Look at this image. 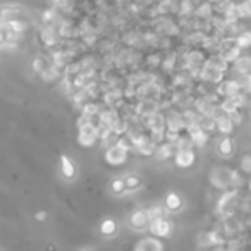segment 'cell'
I'll list each match as a JSON object with an SVG mask.
<instances>
[{
  "instance_id": "obj_1",
  "label": "cell",
  "mask_w": 251,
  "mask_h": 251,
  "mask_svg": "<svg viewBox=\"0 0 251 251\" xmlns=\"http://www.w3.org/2000/svg\"><path fill=\"white\" fill-rule=\"evenodd\" d=\"M148 229H150V232H152V236L165 237V236H169V234L172 232V224L169 222V220H165L164 217L153 218L152 222H150Z\"/></svg>"
},
{
  "instance_id": "obj_2",
  "label": "cell",
  "mask_w": 251,
  "mask_h": 251,
  "mask_svg": "<svg viewBox=\"0 0 251 251\" xmlns=\"http://www.w3.org/2000/svg\"><path fill=\"white\" fill-rule=\"evenodd\" d=\"M150 222H152V218H150L148 210H136V212H133L131 218H129V224H131V227H133V229H136V231L148 229Z\"/></svg>"
},
{
  "instance_id": "obj_3",
  "label": "cell",
  "mask_w": 251,
  "mask_h": 251,
  "mask_svg": "<svg viewBox=\"0 0 251 251\" xmlns=\"http://www.w3.org/2000/svg\"><path fill=\"white\" fill-rule=\"evenodd\" d=\"M126 153H128V150L117 143V145H114L112 148L107 152V162H109V164H112V165L122 164V162H126V156H128Z\"/></svg>"
},
{
  "instance_id": "obj_4",
  "label": "cell",
  "mask_w": 251,
  "mask_h": 251,
  "mask_svg": "<svg viewBox=\"0 0 251 251\" xmlns=\"http://www.w3.org/2000/svg\"><path fill=\"white\" fill-rule=\"evenodd\" d=\"M194 164V153L191 150H179L175 153V165L182 169H188Z\"/></svg>"
},
{
  "instance_id": "obj_5",
  "label": "cell",
  "mask_w": 251,
  "mask_h": 251,
  "mask_svg": "<svg viewBox=\"0 0 251 251\" xmlns=\"http://www.w3.org/2000/svg\"><path fill=\"white\" fill-rule=\"evenodd\" d=\"M22 14V7L14 4H7V5H2L0 7V19H4V21H9V19H14V18H21Z\"/></svg>"
},
{
  "instance_id": "obj_6",
  "label": "cell",
  "mask_w": 251,
  "mask_h": 251,
  "mask_svg": "<svg viewBox=\"0 0 251 251\" xmlns=\"http://www.w3.org/2000/svg\"><path fill=\"white\" fill-rule=\"evenodd\" d=\"M135 248L138 251H141V250L143 251H150V250H152V251H156V250L160 251V250H164V244H162L158 239H155V237H146V239L139 241Z\"/></svg>"
},
{
  "instance_id": "obj_7",
  "label": "cell",
  "mask_w": 251,
  "mask_h": 251,
  "mask_svg": "<svg viewBox=\"0 0 251 251\" xmlns=\"http://www.w3.org/2000/svg\"><path fill=\"white\" fill-rule=\"evenodd\" d=\"M60 172L66 179L76 177V167H74V164L71 162L69 156H66V155L60 156Z\"/></svg>"
},
{
  "instance_id": "obj_8",
  "label": "cell",
  "mask_w": 251,
  "mask_h": 251,
  "mask_svg": "<svg viewBox=\"0 0 251 251\" xmlns=\"http://www.w3.org/2000/svg\"><path fill=\"white\" fill-rule=\"evenodd\" d=\"M190 135H191V141L198 143V145H205V141H207V133L198 126V122L190 124Z\"/></svg>"
},
{
  "instance_id": "obj_9",
  "label": "cell",
  "mask_w": 251,
  "mask_h": 251,
  "mask_svg": "<svg viewBox=\"0 0 251 251\" xmlns=\"http://www.w3.org/2000/svg\"><path fill=\"white\" fill-rule=\"evenodd\" d=\"M7 29L16 35H22L26 29H28V24H26L21 18H14V19H9L7 21Z\"/></svg>"
},
{
  "instance_id": "obj_10",
  "label": "cell",
  "mask_w": 251,
  "mask_h": 251,
  "mask_svg": "<svg viewBox=\"0 0 251 251\" xmlns=\"http://www.w3.org/2000/svg\"><path fill=\"white\" fill-rule=\"evenodd\" d=\"M181 207H182L181 196L175 193H169L167 198H165V208H167L169 212H177Z\"/></svg>"
},
{
  "instance_id": "obj_11",
  "label": "cell",
  "mask_w": 251,
  "mask_h": 251,
  "mask_svg": "<svg viewBox=\"0 0 251 251\" xmlns=\"http://www.w3.org/2000/svg\"><path fill=\"white\" fill-rule=\"evenodd\" d=\"M215 122H217V128L220 129L224 135H229V133L232 131V128H234V122H232V119H231L229 116L217 117V119H215Z\"/></svg>"
},
{
  "instance_id": "obj_12",
  "label": "cell",
  "mask_w": 251,
  "mask_h": 251,
  "mask_svg": "<svg viewBox=\"0 0 251 251\" xmlns=\"http://www.w3.org/2000/svg\"><path fill=\"white\" fill-rule=\"evenodd\" d=\"M40 38H41V41H43V45H45V47H54V45H55V41H57V37H55L54 29H50V28H45V29H41Z\"/></svg>"
},
{
  "instance_id": "obj_13",
  "label": "cell",
  "mask_w": 251,
  "mask_h": 251,
  "mask_svg": "<svg viewBox=\"0 0 251 251\" xmlns=\"http://www.w3.org/2000/svg\"><path fill=\"white\" fill-rule=\"evenodd\" d=\"M100 231H102V234H103V236H107V237L114 236V234H116V231H117L116 220H112V218H107V220H103L102 226H100Z\"/></svg>"
},
{
  "instance_id": "obj_14",
  "label": "cell",
  "mask_w": 251,
  "mask_h": 251,
  "mask_svg": "<svg viewBox=\"0 0 251 251\" xmlns=\"http://www.w3.org/2000/svg\"><path fill=\"white\" fill-rule=\"evenodd\" d=\"M234 152V145L232 141H231L229 138H222L220 139V143H218V153L224 156H231Z\"/></svg>"
},
{
  "instance_id": "obj_15",
  "label": "cell",
  "mask_w": 251,
  "mask_h": 251,
  "mask_svg": "<svg viewBox=\"0 0 251 251\" xmlns=\"http://www.w3.org/2000/svg\"><path fill=\"white\" fill-rule=\"evenodd\" d=\"M50 66H52V62H48L47 57H37L33 60V69H35V73H38V74H41L45 69H48Z\"/></svg>"
},
{
  "instance_id": "obj_16",
  "label": "cell",
  "mask_w": 251,
  "mask_h": 251,
  "mask_svg": "<svg viewBox=\"0 0 251 251\" xmlns=\"http://www.w3.org/2000/svg\"><path fill=\"white\" fill-rule=\"evenodd\" d=\"M124 181H126V190H128V191L138 190L139 186H141V177H139V175H136V174L128 175Z\"/></svg>"
},
{
  "instance_id": "obj_17",
  "label": "cell",
  "mask_w": 251,
  "mask_h": 251,
  "mask_svg": "<svg viewBox=\"0 0 251 251\" xmlns=\"http://www.w3.org/2000/svg\"><path fill=\"white\" fill-rule=\"evenodd\" d=\"M110 190H112L114 194H122L124 191H128V190H126V181H124V179H120V177L114 179L112 184H110Z\"/></svg>"
},
{
  "instance_id": "obj_18",
  "label": "cell",
  "mask_w": 251,
  "mask_h": 251,
  "mask_svg": "<svg viewBox=\"0 0 251 251\" xmlns=\"http://www.w3.org/2000/svg\"><path fill=\"white\" fill-rule=\"evenodd\" d=\"M236 43L239 48H248L251 45V31H244L236 38Z\"/></svg>"
},
{
  "instance_id": "obj_19",
  "label": "cell",
  "mask_w": 251,
  "mask_h": 251,
  "mask_svg": "<svg viewBox=\"0 0 251 251\" xmlns=\"http://www.w3.org/2000/svg\"><path fill=\"white\" fill-rule=\"evenodd\" d=\"M171 153H177V152H175V146L174 145H164L162 148H158L156 156H158V158H169V156H171Z\"/></svg>"
},
{
  "instance_id": "obj_20",
  "label": "cell",
  "mask_w": 251,
  "mask_h": 251,
  "mask_svg": "<svg viewBox=\"0 0 251 251\" xmlns=\"http://www.w3.org/2000/svg\"><path fill=\"white\" fill-rule=\"evenodd\" d=\"M237 69L244 74L250 73L251 71V58L250 57H241L239 60H237Z\"/></svg>"
},
{
  "instance_id": "obj_21",
  "label": "cell",
  "mask_w": 251,
  "mask_h": 251,
  "mask_svg": "<svg viewBox=\"0 0 251 251\" xmlns=\"http://www.w3.org/2000/svg\"><path fill=\"white\" fill-rule=\"evenodd\" d=\"M148 213H150V218H160V217H164V213H165V210L162 207H153V208H150L148 210Z\"/></svg>"
},
{
  "instance_id": "obj_22",
  "label": "cell",
  "mask_w": 251,
  "mask_h": 251,
  "mask_svg": "<svg viewBox=\"0 0 251 251\" xmlns=\"http://www.w3.org/2000/svg\"><path fill=\"white\" fill-rule=\"evenodd\" d=\"M54 19H55V12L52 11V9H50V11H45V12H43V22L50 24V22L54 21Z\"/></svg>"
},
{
  "instance_id": "obj_23",
  "label": "cell",
  "mask_w": 251,
  "mask_h": 251,
  "mask_svg": "<svg viewBox=\"0 0 251 251\" xmlns=\"http://www.w3.org/2000/svg\"><path fill=\"white\" fill-rule=\"evenodd\" d=\"M47 217H48L47 212H38V213L35 215V218H37L38 222H43V220H47Z\"/></svg>"
},
{
  "instance_id": "obj_24",
  "label": "cell",
  "mask_w": 251,
  "mask_h": 251,
  "mask_svg": "<svg viewBox=\"0 0 251 251\" xmlns=\"http://www.w3.org/2000/svg\"><path fill=\"white\" fill-rule=\"evenodd\" d=\"M5 43V37H4V31H0V47Z\"/></svg>"
},
{
  "instance_id": "obj_25",
  "label": "cell",
  "mask_w": 251,
  "mask_h": 251,
  "mask_svg": "<svg viewBox=\"0 0 251 251\" xmlns=\"http://www.w3.org/2000/svg\"><path fill=\"white\" fill-rule=\"evenodd\" d=\"M250 86H251V79H250Z\"/></svg>"
}]
</instances>
